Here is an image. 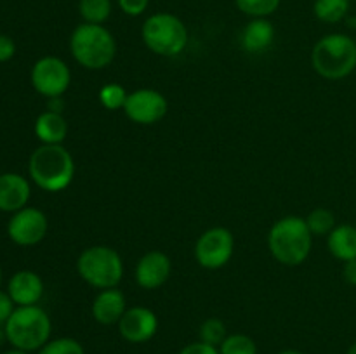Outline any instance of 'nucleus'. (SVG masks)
I'll list each match as a JSON object with an SVG mask.
<instances>
[{
	"mask_svg": "<svg viewBox=\"0 0 356 354\" xmlns=\"http://www.w3.org/2000/svg\"><path fill=\"white\" fill-rule=\"evenodd\" d=\"M129 92L120 83H106L99 90V103L101 106L110 111L124 110L125 101H127Z\"/></svg>",
	"mask_w": 356,
	"mask_h": 354,
	"instance_id": "24",
	"label": "nucleus"
},
{
	"mask_svg": "<svg viewBox=\"0 0 356 354\" xmlns=\"http://www.w3.org/2000/svg\"><path fill=\"white\" fill-rule=\"evenodd\" d=\"M312 66L322 78L343 80L356 69V42L346 33L320 38L312 51Z\"/></svg>",
	"mask_w": 356,
	"mask_h": 354,
	"instance_id": "4",
	"label": "nucleus"
},
{
	"mask_svg": "<svg viewBox=\"0 0 356 354\" xmlns=\"http://www.w3.org/2000/svg\"><path fill=\"white\" fill-rule=\"evenodd\" d=\"M79 12L83 23L103 24L111 14V0H80Z\"/></svg>",
	"mask_w": 356,
	"mask_h": 354,
	"instance_id": "21",
	"label": "nucleus"
},
{
	"mask_svg": "<svg viewBox=\"0 0 356 354\" xmlns=\"http://www.w3.org/2000/svg\"><path fill=\"white\" fill-rule=\"evenodd\" d=\"M3 354H30L28 351H23V349H16V347H13L10 351H6Z\"/></svg>",
	"mask_w": 356,
	"mask_h": 354,
	"instance_id": "34",
	"label": "nucleus"
},
{
	"mask_svg": "<svg viewBox=\"0 0 356 354\" xmlns=\"http://www.w3.org/2000/svg\"><path fill=\"white\" fill-rule=\"evenodd\" d=\"M327 246L329 252L336 257L337 260L356 259V228L351 224H341L330 231L327 236Z\"/></svg>",
	"mask_w": 356,
	"mask_h": 354,
	"instance_id": "19",
	"label": "nucleus"
},
{
	"mask_svg": "<svg viewBox=\"0 0 356 354\" xmlns=\"http://www.w3.org/2000/svg\"><path fill=\"white\" fill-rule=\"evenodd\" d=\"M125 311H127V301H125L124 292L118 290V287L99 290L90 307L92 318L104 326L118 325Z\"/></svg>",
	"mask_w": 356,
	"mask_h": 354,
	"instance_id": "15",
	"label": "nucleus"
},
{
	"mask_svg": "<svg viewBox=\"0 0 356 354\" xmlns=\"http://www.w3.org/2000/svg\"><path fill=\"white\" fill-rule=\"evenodd\" d=\"M221 354H257V346L252 337L245 333H232L219 346Z\"/></svg>",
	"mask_w": 356,
	"mask_h": 354,
	"instance_id": "23",
	"label": "nucleus"
},
{
	"mask_svg": "<svg viewBox=\"0 0 356 354\" xmlns=\"http://www.w3.org/2000/svg\"><path fill=\"white\" fill-rule=\"evenodd\" d=\"M37 354H86V349L76 339L59 337V339L49 340Z\"/></svg>",
	"mask_w": 356,
	"mask_h": 354,
	"instance_id": "27",
	"label": "nucleus"
},
{
	"mask_svg": "<svg viewBox=\"0 0 356 354\" xmlns=\"http://www.w3.org/2000/svg\"><path fill=\"white\" fill-rule=\"evenodd\" d=\"M312 246L313 235L306 224V219L299 215H285L278 219L268 233L270 253L284 266H301L312 253Z\"/></svg>",
	"mask_w": 356,
	"mask_h": 354,
	"instance_id": "1",
	"label": "nucleus"
},
{
	"mask_svg": "<svg viewBox=\"0 0 356 354\" xmlns=\"http://www.w3.org/2000/svg\"><path fill=\"white\" fill-rule=\"evenodd\" d=\"M3 340H7L6 328H3V325H0V346H2V344H3Z\"/></svg>",
	"mask_w": 356,
	"mask_h": 354,
	"instance_id": "35",
	"label": "nucleus"
},
{
	"mask_svg": "<svg viewBox=\"0 0 356 354\" xmlns=\"http://www.w3.org/2000/svg\"><path fill=\"white\" fill-rule=\"evenodd\" d=\"M118 7L124 10V14L127 16L136 17V16H141L149 6V0H117Z\"/></svg>",
	"mask_w": 356,
	"mask_h": 354,
	"instance_id": "28",
	"label": "nucleus"
},
{
	"mask_svg": "<svg viewBox=\"0 0 356 354\" xmlns=\"http://www.w3.org/2000/svg\"><path fill=\"white\" fill-rule=\"evenodd\" d=\"M169 110L165 96L155 89H138L129 92L124 113L131 121L138 125L159 124Z\"/></svg>",
	"mask_w": 356,
	"mask_h": 354,
	"instance_id": "10",
	"label": "nucleus"
},
{
	"mask_svg": "<svg viewBox=\"0 0 356 354\" xmlns=\"http://www.w3.org/2000/svg\"><path fill=\"white\" fill-rule=\"evenodd\" d=\"M141 37L146 47L156 56L181 54L188 45V28L176 14L155 12L141 26Z\"/></svg>",
	"mask_w": 356,
	"mask_h": 354,
	"instance_id": "7",
	"label": "nucleus"
},
{
	"mask_svg": "<svg viewBox=\"0 0 356 354\" xmlns=\"http://www.w3.org/2000/svg\"><path fill=\"white\" fill-rule=\"evenodd\" d=\"M306 224L313 236H329L330 231L336 228V215L329 208L316 207L308 214Z\"/></svg>",
	"mask_w": 356,
	"mask_h": 354,
	"instance_id": "22",
	"label": "nucleus"
},
{
	"mask_svg": "<svg viewBox=\"0 0 356 354\" xmlns=\"http://www.w3.org/2000/svg\"><path fill=\"white\" fill-rule=\"evenodd\" d=\"M346 354H356V342H355V344H351V346L348 347Z\"/></svg>",
	"mask_w": 356,
	"mask_h": 354,
	"instance_id": "37",
	"label": "nucleus"
},
{
	"mask_svg": "<svg viewBox=\"0 0 356 354\" xmlns=\"http://www.w3.org/2000/svg\"><path fill=\"white\" fill-rule=\"evenodd\" d=\"M70 52L86 69H104L117 56V42L103 24L83 23L70 37Z\"/></svg>",
	"mask_w": 356,
	"mask_h": 354,
	"instance_id": "3",
	"label": "nucleus"
},
{
	"mask_svg": "<svg viewBox=\"0 0 356 354\" xmlns=\"http://www.w3.org/2000/svg\"><path fill=\"white\" fill-rule=\"evenodd\" d=\"M170 273H172V262L169 255L160 250H152L138 260L134 278L139 287L145 290H156L169 280Z\"/></svg>",
	"mask_w": 356,
	"mask_h": 354,
	"instance_id": "13",
	"label": "nucleus"
},
{
	"mask_svg": "<svg viewBox=\"0 0 356 354\" xmlns=\"http://www.w3.org/2000/svg\"><path fill=\"white\" fill-rule=\"evenodd\" d=\"M179 354H221L219 353V347L211 346V344H205L202 340H197V342H191L188 346H184L183 349L179 351Z\"/></svg>",
	"mask_w": 356,
	"mask_h": 354,
	"instance_id": "29",
	"label": "nucleus"
},
{
	"mask_svg": "<svg viewBox=\"0 0 356 354\" xmlns=\"http://www.w3.org/2000/svg\"><path fill=\"white\" fill-rule=\"evenodd\" d=\"M7 294L16 305H37L44 295V281L35 271H17L10 276Z\"/></svg>",
	"mask_w": 356,
	"mask_h": 354,
	"instance_id": "16",
	"label": "nucleus"
},
{
	"mask_svg": "<svg viewBox=\"0 0 356 354\" xmlns=\"http://www.w3.org/2000/svg\"><path fill=\"white\" fill-rule=\"evenodd\" d=\"M117 326L124 340L131 344H145L159 332V318L152 309L136 305L124 312Z\"/></svg>",
	"mask_w": 356,
	"mask_h": 354,
	"instance_id": "12",
	"label": "nucleus"
},
{
	"mask_svg": "<svg viewBox=\"0 0 356 354\" xmlns=\"http://www.w3.org/2000/svg\"><path fill=\"white\" fill-rule=\"evenodd\" d=\"M28 174L40 189L59 193L72 184L75 177V162L63 144H42L31 153Z\"/></svg>",
	"mask_w": 356,
	"mask_h": 354,
	"instance_id": "2",
	"label": "nucleus"
},
{
	"mask_svg": "<svg viewBox=\"0 0 356 354\" xmlns=\"http://www.w3.org/2000/svg\"><path fill=\"white\" fill-rule=\"evenodd\" d=\"M3 328L10 346L31 353L40 351L51 340L52 323L40 305H17Z\"/></svg>",
	"mask_w": 356,
	"mask_h": 354,
	"instance_id": "5",
	"label": "nucleus"
},
{
	"mask_svg": "<svg viewBox=\"0 0 356 354\" xmlns=\"http://www.w3.org/2000/svg\"><path fill=\"white\" fill-rule=\"evenodd\" d=\"M49 111H54V113H63V106H65V101L63 97H51L47 99Z\"/></svg>",
	"mask_w": 356,
	"mask_h": 354,
	"instance_id": "33",
	"label": "nucleus"
},
{
	"mask_svg": "<svg viewBox=\"0 0 356 354\" xmlns=\"http://www.w3.org/2000/svg\"><path fill=\"white\" fill-rule=\"evenodd\" d=\"M2 267H0V287H2Z\"/></svg>",
	"mask_w": 356,
	"mask_h": 354,
	"instance_id": "38",
	"label": "nucleus"
},
{
	"mask_svg": "<svg viewBox=\"0 0 356 354\" xmlns=\"http://www.w3.org/2000/svg\"><path fill=\"white\" fill-rule=\"evenodd\" d=\"M275 40V26L266 17H254L242 31L240 44L243 51L259 54V52L268 51Z\"/></svg>",
	"mask_w": 356,
	"mask_h": 354,
	"instance_id": "17",
	"label": "nucleus"
},
{
	"mask_svg": "<svg viewBox=\"0 0 356 354\" xmlns=\"http://www.w3.org/2000/svg\"><path fill=\"white\" fill-rule=\"evenodd\" d=\"M14 312V302L7 292H0V325H6Z\"/></svg>",
	"mask_w": 356,
	"mask_h": 354,
	"instance_id": "31",
	"label": "nucleus"
},
{
	"mask_svg": "<svg viewBox=\"0 0 356 354\" xmlns=\"http://www.w3.org/2000/svg\"><path fill=\"white\" fill-rule=\"evenodd\" d=\"M351 0H315L313 12L322 23L336 24L350 12Z\"/></svg>",
	"mask_w": 356,
	"mask_h": 354,
	"instance_id": "20",
	"label": "nucleus"
},
{
	"mask_svg": "<svg viewBox=\"0 0 356 354\" xmlns=\"http://www.w3.org/2000/svg\"><path fill=\"white\" fill-rule=\"evenodd\" d=\"M16 54V44L9 35H0V62H6Z\"/></svg>",
	"mask_w": 356,
	"mask_h": 354,
	"instance_id": "30",
	"label": "nucleus"
},
{
	"mask_svg": "<svg viewBox=\"0 0 356 354\" xmlns=\"http://www.w3.org/2000/svg\"><path fill=\"white\" fill-rule=\"evenodd\" d=\"M76 273L87 285L97 290L117 288L124 278V260L111 246L94 245L79 255Z\"/></svg>",
	"mask_w": 356,
	"mask_h": 354,
	"instance_id": "6",
	"label": "nucleus"
},
{
	"mask_svg": "<svg viewBox=\"0 0 356 354\" xmlns=\"http://www.w3.org/2000/svg\"><path fill=\"white\" fill-rule=\"evenodd\" d=\"M343 276H344V280L348 281V283L356 287V259L344 262Z\"/></svg>",
	"mask_w": 356,
	"mask_h": 354,
	"instance_id": "32",
	"label": "nucleus"
},
{
	"mask_svg": "<svg viewBox=\"0 0 356 354\" xmlns=\"http://www.w3.org/2000/svg\"><path fill=\"white\" fill-rule=\"evenodd\" d=\"M35 135L42 144H63L68 135V121L63 113L44 111L35 120Z\"/></svg>",
	"mask_w": 356,
	"mask_h": 354,
	"instance_id": "18",
	"label": "nucleus"
},
{
	"mask_svg": "<svg viewBox=\"0 0 356 354\" xmlns=\"http://www.w3.org/2000/svg\"><path fill=\"white\" fill-rule=\"evenodd\" d=\"M198 337H200L202 342L211 344V346L214 347H219L222 344V340L228 337V332H226V325L221 321V319L209 318L200 325Z\"/></svg>",
	"mask_w": 356,
	"mask_h": 354,
	"instance_id": "26",
	"label": "nucleus"
},
{
	"mask_svg": "<svg viewBox=\"0 0 356 354\" xmlns=\"http://www.w3.org/2000/svg\"><path fill=\"white\" fill-rule=\"evenodd\" d=\"M235 252V236L228 228L207 229L195 243V259L204 269H221L232 260Z\"/></svg>",
	"mask_w": 356,
	"mask_h": 354,
	"instance_id": "8",
	"label": "nucleus"
},
{
	"mask_svg": "<svg viewBox=\"0 0 356 354\" xmlns=\"http://www.w3.org/2000/svg\"><path fill=\"white\" fill-rule=\"evenodd\" d=\"M49 229L47 215L35 207H24L14 212L7 224V235L16 245L33 246L45 238Z\"/></svg>",
	"mask_w": 356,
	"mask_h": 354,
	"instance_id": "11",
	"label": "nucleus"
},
{
	"mask_svg": "<svg viewBox=\"0 0 356 354\" xmlns=\"http://www.w3.org/2000/svg\"><path fill=\"white\" fill-rule=\"evenodd\" d=\"M277 354H305L301 353V351H296V349H285V351H280V353Z\"/></svg>",
	"mask_w": 356,
	"mask_h": 354,
	"instance_id": "36",
	"label": "nucleus"
},
{
	"mask_svg": "<svg viewBox=\"0 0 356 354\" xmlns=\"http://www.w3.org/2000/svg\"><path fill=\"white\" fill-rule=\"evenodd\" d=\"M31 186L26 177L16 172L0 174V210L17 212L30 201Z\"/></svg>",
	"mask_w": 356,
	"mask_h": 354,
	"instance_id": "14",
	"label": "nucleus"
},
{
	"mask_svg": "<svg viewBox=\"0 0 356 354\" xmlns=\"http://www.w3.org/2000/svg\"><path fill=\"white\" fill-rule=\"evenodd\" d=\"M72 83V71L61 58L45 56L40 58L31 68V85L40 96L63 97Z\"/></svg>",
	"mask_w": 356,
	"mask_h": 354,
	"instance_id": "9",
	"label": "nucleus"
},
{
	"mask_svg": "<svg viewBox=\"0 0 356 354\" xmlns=\"http://www.w3.org/2000/svg\"><path fill=\"white\" fill-rule=\"evenodd\" d=\"M282 0H235L240 12L250 17H268L280 7Z\"/></svg>",
	"mask_w": 356,
	"mask_h": 354,
	"instance_id": "25",
	"label": "nucleus"
}]
</instances>
